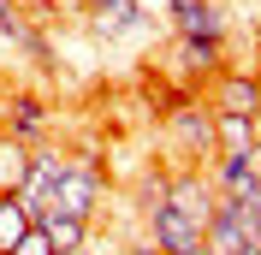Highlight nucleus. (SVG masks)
I'll use <instances>...</instances> for the list:
<instances>
[{
    "label": "nucleus",
    "mask_w": 261,
    "mask_h": 255,
    "mask_svg": "<svg viewBox=\"0 0 261 255\" xmlns=\"http://www.w3.org/2000/svg\"><path fill=\"white\" fill-rule=\"evenodd\" d=\"M6 255H54V238L42 232V220H36V225H30V232H24V238H18Z\"/></svg>",
    "instance_id": "nucleus-17"
},
{
    "label": "nucleus",
    "mask_w": 261,
    "mask_h": 255,
    "mask_svg": "<svg viewBox=\"0 0 261 255\" xmlns=\"http://www.w3.org/2000/svg\"><path fill=\"white\" fill-rule=\"evenodd\" d=\"M166 137H172V148H178L184 160L214 155V107L202 95H184L178 107L166 113Z\"/></svg>",
    "instance_id": "nucleus-3"
},
{
    "label": "nucleus",
    "mask_w": 261,
    "mask_h": 255,
    "mask_svg": "<svg viewBox=\"0 0 261 255\" xmlns=\"http://www.w3.org/2000/svg\"><path fill=\"white\" fill-rule=\"evenodd\" d=\"M208 184H214V196L261 208V166H255V155H214L208 160Z\"/></svg>",
    "instance_id": "nucleus-5"
},
{
    "label": "nucleus",
    "mask_w": 261,
    "mask_h": 255,
    "mask_svg": "<svg viewBox=\"0 0 261 255\" xmlns=\"http://www.w3.org/2000/svg\"><path fill=\"white\" fill-rule=\"evenodd\" d=\"M0 36H6V42H12V48L24 54V60H30V65H42V71H54L48 36L36 30V24H30V18H24V12H18L12 0H0Z\"/></svg>",
    "instance_id": "nucleus-11"
},
{
    "label": "nucleus",
    "mask_w": 261,
    "mask_h": 255,
    "mask_svg": "<svg viewBox=\"0 0 261 255\" xmlns=\"http://www.w3.org/2000/svg\"><path fill=\"white\" fill-rule=\"evenodd\" d=\"M0 125H6V137L36 148V143L54 137V113H48V101L36 95V89H12V95L0 101Z\"/></svg>",
    "instance_id": "nucleus-4"
},
{
    "label": "nucleus",
    "mask_w": 261,
    "mask_h": 255,
    "mask_svg": "<svg viewBox=\"0 0 261 255\" xmlns=\"http://www.w3.org/2000/svg\"><path fill=\"white\" fill-rule=\"evenodd\" d=\"M255 166H261V143H255Z\"/></svg>",
    "instance_id": "nucleus-21"
},
{
    "label": "nucleus",
    "mask_w": 261,
    "mask_h": 255,
    "mask_svg": "<svg viewBox=\"0 0 261 255\" xmlns=\"http://www.w3.org/2000/svg\"><path fill=\"white\" fill-rule=\"evenodd\" d=\"M65 160H71V148H60V143H54V137H48V143H36V148H30V178H24V190H18V202L30 208L36 220H42V208H48L54 184H60Z\"/></svg>",
    "instance_id": "nucleus-6"
},
{
    "label": "nucleus",
    "mask_w": 261,
    "mask_h": 255,
    "mask_svg": "<svg viewBox=\"0 0 261 255\" xmlns=\"http://www.w3.org/2000/svg\"><path fill=\"white\" fill-rule=\"evenodd\" d=\"M261 119L255 113H214V155H255Z\"/></svg>",
    "instance_id": "nucleus-12"
},
{
    "label": "nucleus",
    "mask_w": 261,
    "mask_h": 255,
    "mask_svg": "<svg viewBox=\"0 0 261 255\" xmlns=\"http://www.w3.org/2000/svg\"><path fill=\"white\" fill-rule=\"evenodd\" d=\"M54 255H83V249H54Z\"/></svg>",
    "instance_id": "nucleus-20"
},
{
    "label": "nucleus",
    "mask_w": 261,
    "mask_h": 255,
    "mask_svg": "<svg viewBox=\"0 0 261 255\" xmlns=\"http://www.w3.org/2000/svg\"><path fill=\"white\" fill-rule=\"evenodd\" d=\"M166 18H172V36H214V42H226L220 0H166Z\"/></svg>",
    "instance_id": "nucleus-10"
},
{
    "label": "nucleus",
    "mask_w": 261,
    "mask_h": 255,
    "mask_svg": "<svg viewBox=\"0 0 261 255\" xmlns=\"http://www.w3.org/2000/svg\"><path fill=\"white\" fill-rule=\"evenodd\" d=\"M208 107L214 113H255L261 119V78L244 65H220L208 78Z\"/></svg>",
    "instance_id": "nucleus-7"
},
{
    "label": "nucleus",
    "mask_w": 261,
    "mask_h": 255,
    "mask_svg": "<svg viewBox=\"0 0 261 255\" xmlns=\"http://www.w3.org/2000/svg\"><path fill=\"white\" fill-rule=\"evenodd\" d=\"M89 30H95L101 42H125V36L143 30V6H137V0H107L101 12H89Z\"/></svg>",
    "instance_id": "nucleus-13"
},
{
    "label": "nucleus",
    "mask_w": 261,
    "mask_h": 255,
    "mask_svg": "<svg viewBox=\"0 0 261 255\" xmlns=\"http://www.w3.org/2000/svg\"><path fill=\"white\" fill-rule=\"evenodd\" d=\"M0 137H6V125H0Z\"/></svg>",
    "instance_id": "nucleus-22"
},
{
    "label": "nucleus",
    "mask_w": 261,
    "mask_h": 255,
    "mask_svg": "<svg viewBox=\"0 0 261 255\" xmlns=\"http://www.w3.org/2000/svg\"><path fill=\"white\" fill-rule=\"evenodd\" d=\"M220 65H226V42H214V36H172V71L184 83L202 89Z\"/></svg>",
    "instance_id": "nucleus-9"
},
{
    "label": "nucleus",
    "mask_w": 261,
    "mask_h": 255,
    "mask_svg": "<svg viewBox=\"0 0 261 255\" xmlns=\"http://www.w3.org/2000/svg\"><path fill=\"white\" fill-rule=\"evenodd\" d=\"M137 214H143V238L154 243L161 255H208V232H202L190 214H178V208L166 202V196L143 202Z\"/></svg>",
    "instance_id": "nucleus-2"
},
{
    "label": "nucleus",
    "mask_w": 261,
    "mask_h": 255,
    "mask_svg": "<svg viewBox=\"0 0 261 255\" xmlns=\"http://www.w3.org/2000/svg\"><path fill=\"white\" fill-rule=\"evenodd\" d=\"M42 232L54 238V249H83L95 220H77V214H42Z\"/></svg>",
    "instance_id": "nucleus-15"
},
{
    "label": "nucleus",
    "mask_w": 261,
    "mask_h": 255,
    "mask_svg": "<svg viewBox=\"0 0 261 255\" xmlns=\"http://www.w3.org/2000/svg\"><path fill=\"white\" fill-rule=\"evenodd\" d=\"M244 243H255V208L220 196L214 214H208V249H214V255H238Z\"/></svg>",
    "instance_id": "nucleus-8"
},
{
    "label": "nucleus",
    "mask_w": 261,
    "mask_h": 255,
    "mask_svg": "<svg viewBox=\"0 0 261 255\" xmlns=\"http://www.w3.org/2000/svg\"><path fill=\"white\" fill-rule=\"evenodd\" d=\"M125 255H161V249H154L148 238H130V243H125Z\"/></svg>",
    "instance_id": "nucleus-18"
},
{
    "label": "nucleus",
    "mask_w": 261,
    "mask_h": 255,
    "mask_svg": "<svg viewBox=\"0 0 261 255\" xmlns=\"http://www.w3.org/2000/svg\"><path fill=\"white\" fill-rule=\"evenodd\" d=\"M30 225H36V214H30V208L18 202V196H0V255L12 249V243L24 238Z\"/></svg>",
    "instance_id": "nucleus-16"
},
{
    "label": "nucleus",
    "mask_w": 261,
    "mask_h": 255,
    "mask_svg": "<svg viewBox=\"0 0 261 255\" xmlns=\"http://www.w3.org/2000/svg\"><path fill=\"white\" fill-rule=\"evenodd\" d=\"M101 202H107V172H101V160L95 155H71L42 214H77V220H95Z\"/></svg>",
    "instance_id": "nucleus-1"
},
{
    "label": "nucleus",
    "mask_w": 261,
    "mask_h": 255,
    "mask_svg": "<svg viewBox=\"0 0 261 255\" xmlns=\"http://www.w3.org/2000/svg\"><path fill=\"white\" fill-rule=\"evenodd\" d=\"M238 255H261V243H244V249H238Z\"/></svg>",
    "instance_id": "nucleus-19"
},
{
    "label": "nucleus",
    "mask_w": 261,
    "mask_h": 255,
    "mask_svg": "<svg viewBox=\"0 0 261 255\" xmlns=\"http://www.w3.org/2000/svg\"><path fill=\"white\" fill-rule=\"evenodd\" d=\"M30 178V143L18 137H0V196H18Z\"/></svg>",
    "instance_id": "nucleus-14"
}]
</instances>
